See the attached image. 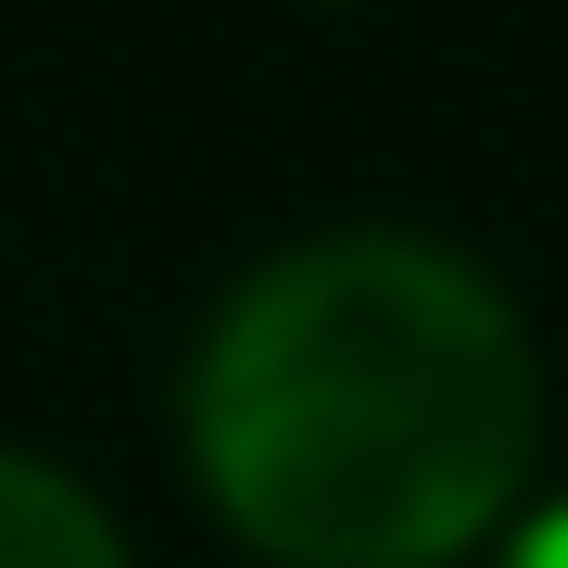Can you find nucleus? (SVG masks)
<instances>
[{
  "label": "nucleus",
  "instance_id": "7ed1b4c3",
  "mask_svg": "<svg viewBox=\"0 0 568 568\" xmlns=\"http://www.w3.org/2000/svg\"><path fill=\"white\" fill-rule=\"evenodd\" d=\"M506 568H568V506H556V518H530V530H518V556H506Z\"/></svg>",
  "mask_w": 568,
  "mask_h": 568
},
{
  "label": "nucleus",
  "instance_id": "f257e3e1",
  "mask_svg": "<svg viewBox=\"0 0 568 568\" xmlns=\"http://www.w3.org/2000/svg\"><path fill=\"white\" fill-rule=\"evenodd\" d=\"M518 316L429 241H316L215 316L190 455L278 568H443L530 480Z\"/></svg>",
  "mask_w": 568,
  "mask_h": 568
},
{
  "label": "nucleus",
  "instance_id": "f03ea898",
  "mask_svg": "<svg viewBox=\"0 0 568 568\" xmlns=\"http://www.w3.org/2000/svg\"><path fill=\"white\" fill-rule=\"evenodd\" d=\"M0 568H126V544L63 467L0 455Z\"/></svg>",
  "mask_w": 568,
  "mask_h": 568
}]
</instances>
